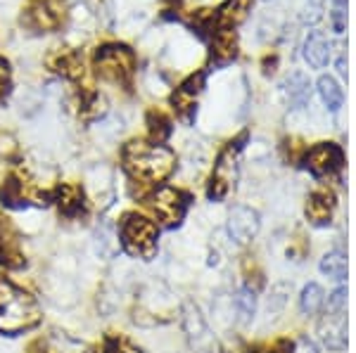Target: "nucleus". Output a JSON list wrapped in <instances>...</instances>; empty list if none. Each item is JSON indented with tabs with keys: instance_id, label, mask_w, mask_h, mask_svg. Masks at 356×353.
<instances>
[{
	"instance_id": "1",
	"label": "nucleus",
	"mask_w": 356,
	"mask_h": 353,
	"mask_svg": "<svg viewBox=\"0 0 356 353\" xmlns=\"http://www.w3.org/2000/svg\"><path fill=\"white\" fill-rule=\"evenodd\" d=\"M124 166L134 180L154 185L169 178L176 166V157L169 147L159 145V142L134 140L124 150Z\"/></svg>"
},
{
	"instance_id": "2",
	"label": "nucleus",
	"mask_w": 356,
	"mask_h": 353,
	"mask_svg": "<svg viewBox=\"0 0 356 353\" xmlns=\"http://www.w3.org/2000/svg\"><path fill=\"white\" fill-rule=\"evenodd\" d=\"M119 244L129 256L134 259H152L157 254V223L145 216L126 214L124 221L119 223Z\"/></svg>"
},
{
	"instance_id": "3",
	"label": "nucleus",
	"mask_w": 356,
	"mask_h": 353,
	"mask_svg": "<svg viewBox=\"0 0 356 353\" xmlns=\"http://www.w3.org/2000/svg\"><path fill=\"white\" fill-rule=\"evenodd\" d=\"M41 322V309L31 294L22 292L19 287L0 304V332L19 334L36 327Z\"/></svg>"
},
{
	"instance_id": "4",
	"label": "nucleus",
	"mask_w": 356,
	"mask_h": 353,
	"mask_svg": "<svg viewBox=\"0 0 356 353\" xmlns=\"http://www.w3.org/2000/svg\"><path fill=\"white\" fill-rule=\"evenodd\" d=\"M134 53L126 45H102L95 50V69L97 76L114 83H126L134 74Z\"/></svg>"
},
{
	"instance_id": "5",
	"label": "nucleus",
	"mask_w": 356,
	"mask_h": 353,
	"mask_svg": "<svg viewBox=\"0 0 356 353\" xmlns=\"http://www.w3.org/2000/svg\"><path fill=\"white\" fill-rule=\"evenodd\" d=\"M181 322H183V329H186L188 341H191V349L195 353H223L219 341H216L209 325H207L202 311H200L193 301H186V304H183Z\"/></svg>"
},
{
	"instance_id": "6",
	"label": "nucleus",
	"mask_w": 356,
	"mask_h": 353,
	"mask_svg": "<svg viewBox=\"0 0 356 353\" xmlns=\"http://www.w3.org/2000/svg\"><path fill=\"white\" fill-rule=\"evenodd\" d=\"M243 140H245V135L235 142H228L226 150L216 159L214 173H211L209 187H207L209 199H223L228 195V190L233 187L235 175H238V155H240V150H243Z\"/></svg>"
},
{
	"instance_id": "7",
	"label": "nucleus",
	"mask_w": 356,
	"mask_h": 353,
	"mask_svg": "<svg viewBox=\"0 0 356 353\" xmlns=\"http://www.w3.org/2000/svg\"><path fill=\"white\" fill-rule=\"evenodd\" d=\"M147 207L154 214V218L166 227H174L183 221L188 209V197L181 190L174 187H157L150 197H147Z\"/></svg>"
},
{
	"instance_id": "8",
	"label": "nucleus",
	"mask_w": 356,
	"mask_h": 353,
	"mask_svg": "<svg viewBox=\"0 0 356 353\" xmlns=\"http://www.w3.org/2000/svg\"><path fill=\"white\" fill-rule=\"evenodd\" d=\"M259 227H261L259 214H257L252 207L238 204V207H233L231 214H228V235H231L233 242L250 244L257 237Z\"/></svg>"
},
{
	"instance_id": "9",
	"label": "nucleus",
	"mask_w": 356,
	"mask_h": 353,
	"mask_svg": "<svg viewBox=\"0 0 356 353\" xmlns=\"http://www.w3.org/2000/svg\"><path fill=\"white\" fill-rule=\"evenodd\" d=\"M344 155L335 142H318L304 157V164L314 175H330L342 169Z\"/></svg>"
},
{
	"instance_id": "10",
	"label": "nucleus",
	"mask_w": 356,
	"mask_h": 353,
	"mask_svg": "<svg viewBox=\"0 0 356 353\" xmlns=\"http://www.w3.org/2000/svg\"><path fill=\"white\" fill-rule=\"evenodd\" d=\"M0 264L5 268H22L26 264L19 249V235H17L13 221L5 216H0Z\"/></svg>"
},
{
	"instance_id": "11",
	"label": "nucleus",
	"mask_w": 356,
	"mask_h": 353,
	"mask_svg": "<svg viewBox=\"0 0 356 353\" xmlns=\"http://www.w3.org/2000/svg\"><path fill=\"white\" fill-rule=\"evenodd\" d=\"M62 15L60 0H36L26 12V24L38 31H50L62 21Z\"/></svg>"
},
{
	"instance_id": "12",
	"label": "nucleus",
	"mask_w": 356,
	"mask_h": 353,
	"mask_svg": "<svg viewBox=\"0 0 356 353\" xmlns=\"http://www.w3.org/2000/svg\"><path fill=\"white\" fill-rule=\"evenodd\" d=\"M332 212H335V192L328 187H321L309 195L307 199V218L314 225H325L330 223Z\"/></svg>"
},
{
	"instance_id": "13",
	"label": "nucleus",
	"mask_w": 356,
	"mask_h": 353,
	"mask_svg": "<svg viewBox=\"0 0 356 353\" xmlns=\"http://www.w3.org/2000/svg\"><path fill=\"white\" fill-rule=\"evenodd\" d=\"M202 85H204V74H193L191 78H186V81L176 88L171 102H174L176 112L181 114L183 119H191V114L195 110V100H197Z\"/></svg>"
},
{
	"instance_id": "14",
	"label": "nucleus",
	"mask_w": 356,
	"mask_h": 353,
	"mask_svg": "<svg viewBox=\"0 0 356 353\" xmlns=\"http://www.w3.org/2000/svg\"><path fill=\"white\" fill-rule=\"evenodd\" d=\"M55 202L62 216L67 218H79L86 214L88 204H86V195L79 185H60L55 190Z\"/></svg>"
},
{
	"instance_id": "15",
	"label": "nucleus",
	"mask_w": 356,
	"mask_h": 353,
	"mask_svg": "<svg viewBox=\"0 0 356 353\" xmlns=\"http://www.w3.org/2000/svg\"><path fill=\"white\" fill-rule=\"evenodd\" d=\"M50 69L62 74L65 78H79L83 76V57L79 50H57L55 55L48 57Z\"/></svg>"
},
{
	"instance_id": "16",
	"label": "nucleus",
	"mask_w": 356,
	"mask_h": 353,
	"mask_svg": "<svg viewBox=\"0 0 356 353\" xmlns=\"http://www.w3.org/2000/svg\"><path fill=\"white\" fill-rule=\"evenodd\" d=\"M304 60L314 67V69H323L330 62V43L321 31H312L304 41Z\"/></svg>"
},
{
	"instance_id": "17",
	"label": "nucleus",
	"mask_w": 356,
	"mask_h": 353,
	"mask_svg": "<svg viewBox=\"0 0 356 353\" xmlns=\"http://www.w3.org/2000/svg\"><path fill=\"white\" fill-rule=\"evenodd\" d=\"M318 332L330 351H342L347 346V320H344V316H328V320L321 322Z\"/></svg>"
},
{
	"instance_id": "18",
	"label": "nucleus",
	"mask_w": 356,
	"mask_h": 353,
	"mask_svg": "<svg viewBox=\"0 0 356 353\" xmlns=\"http://www.w3.org/2000/svg\"><path fill=\"white\" fill-rule=\"evenodd\" d=\"M283 88L292 107H304L309 102V98H312V83H309V78L300 71L290 74V76L285 78Z\"/></svg>"
},
{
	"instance_id": "19",
	"label": "nucleus",
	"mask_w": 356,
	"mask_h": 353,
	"mask_svg": "<svg viewBox=\"0 0 356 353\" xmlns=\"http://www.w3.org/2000/svg\"><path fill=\"white\" fill-rule=\"evenodd\" d=\"M233 306H235V316H238L240 325H250L257 313V292L250 287H240L233 297Z\"/></svg>"
},
{
	"instance_id": "20",
	"label": "nucleus",
	"mask_w": 356,
	"mask_h": 353,
	"mask_svg": "<svg viewBox=\"0 0 356 353\" xmlns=\"http://www.w3.org/2000/svg\"><path fill=\"white\" fill-rule=\"evenodd\" d=\"M250 5H252V0H226L219 8V12H216V21H219L221 26L240 24L247 17V12H250Z\"/></svg>"
},
{
	"instance_id": "21",
	"label": "nucleus",
	"mask_w": 356,
	"mask_h": 353,
	"mask_svg": "<svg viewBox=\"0 0 356 353\" xmlns=\"http://www.w3.org/2000/svg\"><path fill=\"white\" fill-rule=\"evenodd\" d=\"M119 232L114 225H100L95 232V252L102 259H112L114 254L119 252Z\"/></svg>"
},
{
	"instance_id": "22",
	"label": "nucleus",
	"mask_w": 356,
	"mask_h": 353,
	"mask_svg": "<svg viewBox=\"0 0 356 353\" xmlns=\"http://www.w3.org/2000/svg\"><path fill=\"white\" fill-rule=\"evenodd\" d=\"M325 304V292L318 282H309L307 287L302 289V297H300V311L304 313L307 318L316 316Z\"/></svg>"
},
{
	"instance_id": "23",
	"label": "nucleus",
	"mask_w": 356,
	"mask_h": 353,
	"mask_svg": "<svg viewBox=\"0 0 356 353\" xmlns=\"http://www.w3.org/2000/svg\"><path fill=\"white\" fill-rule=\"evenodd\" d=\"M318 95H321V100H323L325 110L337 112L342 107V100H344L342 88L332 76H321L318 78Z\"/></svg>"
},
{
	"instance_id": "24",
	"label": "nucleus",
	"mask_w": 356,
	"mask_h": 353,
	"mask_svg": "<svg viewBox=\"0 0 356 353\" xmlns=\"http://www.w3.org/2000/svg\"><path fill=\"white\" fill-rule=\"evenodd\" d=\"M318 268L325 277H330V280H344V277H347V256H344V252H340V249L328 252L321 259Z\"/></svg>"
},
{
	"instance_id": "25",
	"label": "nucleus",
	"mask_w": 356,
	"mask_h": 353,
	"mask_svg": "<svg viewBox=\"0 0 356 353\" xmlns=\"http://www.w3.org/2000/svg\"><path fill=\"white\" fill-rule=\"evenodd\" d=\"M41 346H43L45 353H81L83 351L81 341L69 337L67 332H53Z\"/></svg>"
},
{
	"instance_id": "26",
	"label": "nucleus",
	"mask_w": 356,
	"mask_h": 353,
	"mask_svg": "<svg viewBox=\"0 0 356 353\" xmlns=\"http://www.w3.org/2000/svg\"><path fill=\"white\" fill-rule=\"evenodd\" d=\"M79 114H81L83 121H93V119L105 114V98H100L97 93H83L81 102H79Z\"/></svg>"
},
{
	"instance_id": "27",
	"label": "nucleus",
	"mask_w": 356,
	"mask_h": 353,
	"mask_svg": "<svg viewBox=\"0 0 356 353\" xmlns=\"http://www.w3.org/2000/svg\"><path fill=\"white\" fill-rule=\"evenodd\" d=\"M147 130H150V138L162 145V142L171 135V121L162 112H150L147 114Z\"/></svg>"
},
{
	"instance_id": "28",
	"label": "nucleus",
	"mask_w": 356,
	"mask_h": 353,
	"mask_svg": "<svg viewBox=\"0 0 356 353\" xmlns=\"http://www.w3.org/2000/svg\"><path fill=\"white\" fill-rule=\"evenodd\" d=\"M238 53V41H235L233 31H219L214 38V55L219 60H231Z\"/></svg>"
},
{
	"instance_id": "29",
	"label": "nucleus",
	"mask_w": 356,
	"mask_h": 353,
	"mask_svg": "<svg viewBox=\"0 0 356 353\" xmlns=\"http://www.w3.org/2000/svg\"><path fill=\"white\" fill-rule=\"evenodd\" d=\"M328 316H344L347 311V287H337L328 297V304H323Z\"/></svg>"
},
{
	"instance_id": "30",
	"label": "nucleus",
	"mask_w": 356,
	"mask_h": 353,
	"mask_svg": "<svg viewBox=\"0 0 356 353\" xmlns=\"http://www.w3.org/2000/svg\"><path fill=\"white\" fill-rule=\"evenodd\" d=\"M17 157H19V145H17V140L10 133H0V159L13 162Z\"/></svg>"
},
{
	"instance_id": "31",
	"label": "nucleus",
	"mask_w": 356,
	"mask_h": 353,
	"mask_svg": "<svg viewBox=\"0 0 356 353\" xmlns=\"http://www.w3.org/2000/svg\"><path fill=\"white\" fill-rule=\"evenodd\" d=\"M105 353H145V351L136 349L134 344H129L124 339H110L105 344Z\"/></svg>"
},
{
	"instance_id": "32",
	"label": "nucleus",
	"mask_w": 356,
	"mask_h": 353,
	"mask_svg": "<svg viewBox=\"0 0 356 353\" xmlns=\"http://www.w3.org/2000/svg\"><path fill=\"white\" fill-rule=\"evenodd\" d=\"M8 83H10V67L5 60H0V98H3L5 90H8Z\"/></svg>"
},
{
	"instance_id": "33",
	"label": "nucleus",
	"mask_w": 356,
	"mask_h": 353,
	"mask_svg": "<svg viewBox=\"0 0 356 353\" xmlns=\"http://www.w3.org/2000/svg\"><path fill=\"white\" fill-rule=\"evenodd\" d=\"M268 353H295V346H292V341H288V339H280L268 349Z\"/></svg>"
},
{
	"instance_id": "34",
	"label": "nucleus",
	"mask_w": 356,
	"mask_h": 353,
	"mask_svg": "<svg viewBox=\"0 0 356 353\" xmlns=\"http://www.w3.org/2000/svg\"><path fill=\"white\" fill-rule=\"evenodd\" d=\"M332 28H335L337 33L344 31V10H340V8L332 10Z\"/></svg>"
},
{
	"instance_id": "35",
	"label": "nucleus",
	"mask_w": 356,
	"mask_h": 353,
	"mask_svg": "<svg viewBox=\"0 0 356 353\" xmlns=\"http://www.w3.org/2000/svg\"><path fill=\"white\" fill-rule=\"evenodd\" d=\"M297 353H316V346H314V341H309V339H302V341H300V349H297Z\"/></svg>"
},
{
	"instance_id": "36",
	"label": "nucleus",
	"mask_w": 356,
	"mask_h": 353,
	"mask_svg": "<svg viewBox=\"0 0 356 353\" xmlns=\"http://www.w3.org/2000/svg\"><path fill=\"white\" fill-rule=\"evenodd\" d=\"M337 71H340L342 78H347V57H344V55L337 60Z\"/></svg>"
},
{
	"instance_id": "37",
	"label": "nucleus",
	"mask_w": 356,
	"mask_h": 353,
	"mask_svg": "<svg viewBox=\"0 0 356 353\" xmlns=\"http://www.w3.org/2000/svg\"><path fill=\"white\" fill-rule=\"evenodd\" d=\"M332 3H335V8H344V5H347V0H332Z\"/></svg>"
}]
</instances>
